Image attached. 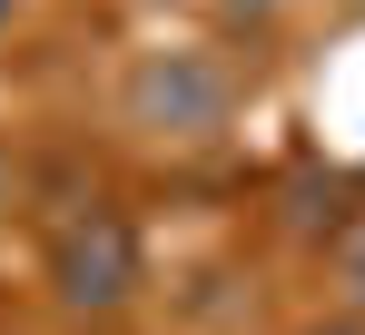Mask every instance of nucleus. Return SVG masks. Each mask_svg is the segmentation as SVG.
<instances>
[{"instance_id": "1", "label": "nucleus", "mask_w": 365, "mask_h": 335, "mask_svg": "<svg viewBox=\"0 0 365 335\" xmlns=\"http://www.w3.org/2000/svg\"><path fill=\"white\" fill-rule=\"evenodd\" d=\"M40 277H50V306H60V316L109 326V316L138 306V286H148V237H138L128 207L79 197V207H60L50 237H40Z\"/></svg>"}, {"instance_id": "2", "label": "nucleus", "mask_w": 365, "mask_h": 335, "mask_svg": "<svg viewBox=\"0 0 365 335\" xmlns=\"http://www.w3.org/2000/svg\"><path fill=\"white\" fill-rule=\"evenodd\" d=\"M119 118L158 148H217L237 128V69L197 40H158L119 69Z\"/></svg>"}, {"instance_id": "3", "label": "nucleus", "mask_w": 365, "mask_h": 335, "mask_svg": "<svg viewBox=\"0 0 365 335\" xmlns=\"http://www.w3.org/2000/svg\"><path fill=\"white\" fill-rule=\"evenodd\" d=\"M336 277H346V306H365V217L336 237Z\"/></svg>"}, {"instance_id": "4", "label": "nucleus", "mask_w": 365, "mask_h": 335, "mask_svg": "<svg viewBox=\"0 0 365 335\" xmlns=\"http://www.w3.org/2000/svg\"><path fill=\"white\" fill-rule=\"evenodd\" d=\"M10 207H20V158L0 148V217H10Z\"/></svg>"}, {"instance_id": "5", "label": "nucleus", "mask_w": 365, "mask_h": 335, "mask_svg": "<svg viewBox=\"0 0 365 335\" xmlns=\"http://www.w3.org/2000/svg\"><path fill=\"white\" fill-rule=\"evenodd\" d=\"M306 335H365V316H326V326H306Z\"/></svg>"}, {"instance_id": "6", "label": "nucleus", "mask_w": 365, "mask_h": 335, "mask_svg": "<svg viewBox=\"0 0 365 335\" xmlns=\"http://www.w3.org/2000/svg\"><path fill=\"white\" fill-rule=\"evenodd\" d=\"M0 30H10V0H0Z\"/></svg>"}]
</instances>
